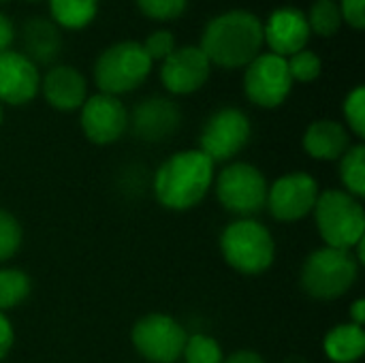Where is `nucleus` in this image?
<instances>
[{"instance_id":"obj_1","label":"nucleus","mask_w":365,"mask_h":363,"mask_svg":"<svg viewBox=\"0 0 365 363\" xmlns=\"http://www.w3.org/2000/svg\"><path fill=\"white\" fill-rule=\"evenodd\" d=\"M214 178V163L201 150H182L160 163L152 180V190L163 208L188 212L207 197Z\"/></svg>"},{"instance_id":"obj_2","label":"nucleus","mask_w":365,"mask_h":363,"mask_svg":"<svg viewBox=\"0 0 365 363\" xmlns=\"http://www.w3.org/2000/svg\"><path fill=\"white\" fill-rule=\"evenodd\" d=\"M199 47L210 64L220 68L248 66L263 47V21L246 9L216 15L207 21Z\"/></svg>"},{"instance_id":"obj_3","label":"nucleus","mask_w":365,"mask_h":363,"mask_svg":"<svg viewBox=\"0 0 365 363\" xmlns=\"http://www.w3.org/2000/svg\"><path fill=\"white\" fill-rule=\"evenodd\" d=\"M225 263L242 276L265 274L276 259V242L265 225L255 218H237L220 233Z\"/></svg>"},{"instance_id":"obj_4","label":"nucleus","mask_w":365,"mask_h":363,"mask_svg":"<svg viewBox=\"0 0 365 363\" xmlns=\"http://www.w3.org/2000/svg\"><path fill=\"white\" fill-rule=\"evenodd\" d=\"M359 263L353 250L323 246L308 255L302 267V289L319 302H334L346 295L359 278Z\"/></svg>"},{"instance_id":"obj_5","label":"nucleus","mask_w":365,"mask_h":363,"mask_svg":"<svg viewBox=\"0 0 365 363\" xmlns=\"http://www.w3.org/2000/svg\"><path fill=\"white\" fill-rule=\"evenodd\" d=\"M317 231L325 246L353 250L365 237V212L361 199L342 188L323 190L312 210Z\"/></svg>"},{"instance_id":"obj_6","label":"nucleus","mask_w":365,"mask_h":363,"mask_svg":"<svg viewBox=\"0 0 365 363\" xmlns=\"http://www.w3.org/2000/svg\"><path fill=\"white\" fill-rule=\"evenodd\" d=\"M152 60L139 41H118L94 62V83L103 94L120 96L137 90L152 71Z\"/></svg>"},{"instance_id":"obj_7","label":"nucleus","mask_w":365,"mask_h":363,"mask_svg":"<svg viewBox=\"0 0 365 363\" xmlns=\"http://www.w3.org/2000/svg\"><path fill=\"white\" fill-rule=\"evenodd\" d=\"M214 186L218 203L240 218H250L259 214L265 208L269 188L263 171L244 160L229 163L214 178Z\"/></svg>"},{"instance_id":"obj_8","label":"nucleus","mask_w":365,"mask_h":363,"mask_svg":"<svg viewBox=\"0 0 365 363\" xmlns=\"http://www.w3.org/2000/svg\"><path fill=\"white\" fill-rule=\"evenodd\" d=\"M252 124L246 111L237 107L216 109L203 124L199 150L216 165L235 158L250 141Z\"/></svg>"},{"instance_id":"obj_9","label":"nucleus","mask_w":365,"mask_h":363,"mask_svg":"<svg viewBox=\"0 0 365 363\" xmlns=\"http://www.w3.org/2000/svg\"><path fill=\"white\" fill-rule=\"evenodd\" d=\"M188 334L169 315L152 312L141 317L130 332L135 351L150 363H175L182 357Z\"/></svg>"},{"instance_id":"obj_10","label":"nucleus","mask_w":365,"mask_h":363,"mask_svg":"<svg viewBox=\"0 0 365 363\" xmlns=\"http://www.w3.org/2000/svg\"><path fill=\"white\" fill-rule=\"evenodd\" d=\"M293 90V79L287 66V58L276 53H259L244 75V94L248 101L263 109L280 107Z\"/></svg>"},{"instance_id":"obj_11","label":"nucleus","mask_w":365,"mask_h":363,"mask_svg":"<svg viewBox=\"0 0 365 363\" xmlns=\"http://www.w3.org/2000/svg\"><path fill=\"white\" fill-rule=\"evenodd\" d=\"M319 195V182L310 173L291 171L267 188L265 208L280 223H297L312 214Z\"/></svg>"},{"instance_id":"obj_12","label":"nucleus","mask_w":365,"mask_h":363,"mask_svg":"<svg viewBox=\"0 0 365 363\" xmlns=\"http://www.w3.org/2000/svg\"><path fill=\"white\" fill-rule=\"evenodd\" d=\"M79 122L88 141L96 145H109L126 133L128 111L118 96L98 92L88 96L81 105Z\"/></svg>"},{"instance_id":"obj_13","label":"nucleus","mask_w":365,"mask_h":363,"mask_svg":"<svg viewBox=\"0 0 365 363\" xmlns=\"http://www.w3.org/2000/svg\"><path fill=\"white\" fill-rule=\"evenodd\" d=\"M212 64L207 56L201 51L199 45H184L175 47L173 53L163 60L160 66V81L167 88V92L186 96L205 86L210 79Z\"/></svg>"},{"instance_id":"obj_14","label":"nucleus","mask_w":365,"mask_h":363,"mask_svg":"<svg viewBox=\"0 0 365 363\" xmlns=\"http://www.w3.org/2000/svg\"><path fill=\"white\" fill-rule=\"evenodd\" d=\"M128 124L137 139L158 143L169 139L182 124L180 107L167 96H148L139 101L128 116Z\"/></svg>"},{"instance_id":"obj_15","label":"nucleus","mask_w":365,"mask_h":363,"mask_svg":"<svg viewBox=\"0 0 365 363\" xmlns=\"http://www.w3.org/2000/svg\"><path fill=\"white\" fill-rule=\"evenodd\" d=\"M310 26L306 13L295 6H278L263 24V43L269 45L272 53L289 58L306 49L310 41Z\"/></svg>"},{"instance_id":"obj_16","label":"nucleus","mask_w":365,"mask_h":363,"mask_svg":"<svg viewBox=\"0 0 365 363\" xmlns=\"http://www.w3.org/2000/svg\"><path fill=\"white\" fill-rule=\"evenodd\" d=\"M41 90L38 66L21 51H0V103L19 107L30 103Z\"/></svg>"},{"instance_id":"obj_17","label":"nucleus","mask_w":365,"mask_h":363,"mask_svg":"<svg viewBox=\"0 0 365 363\" xmlns=\"http://www.w3.org/2000/svg\"><path fill=\"white\" fill-rule=\"evenodd\" d=\"M41 90L45 101L58 111H75L88 98V81L86 77L68 64L51 66L41 79Z\"/></svg>"},{"instance_id":"obj_18","label":"nucleus","mask_w":365,"mask_h":363,"mask_svg":"<svg viewBox=\"0 0 365 363\" xmlns=\"http://www.w3.org/2000/svg\"><path fill=\"white\" fill-rule=\"evenodd\" d=\"M302 145H304V152L310 158L331 163V160H340L342 154L353 143H351V133L342 122L317 120L306 128Z\"/></svg>"},{"instance_id":"obj_19","label":"nucleus","mask_w":365,"mask_h":363,"mask_svg":"<svg viewBox=\"0 0 365 363\" xmlns=\"http://www.w3.org/2000/svg\"><path fill=\"white\" fill-rule=\"evenodd\" d=\"M24 56L38 64H51L62 53V32L47 17H30L21 28Z\"/></svg>"},{"instance_id":"obj_20","label":"nucleus","mask_w":365,"mask_h":363,"mask_svg":"<svg viewBox=\"0 0 365 363\" xmlns=\"http://www.w3.org/2000/svg\"><path fill=\"white\" fill-rule=\"evenodd\" d=\"M323 351L334 363H357L365 353L364 327L353 323L336 325L323 340Z\"/></svg>"},{"instance_id":"obj_21","label":"nucleus","mask_w":365,"mask_h":363,"mask_svg":"<svg viewBox=\"0 0 365 363\" xmlns=\"http://www.w3.org/2000/svg\"><path fill=\"white\" fill-rule=\"evenodd\" d=\"M98 0H49L51 21L58 28L83 30L96 17Z\"/></svg>"},{"instance_id":"obj_22","label":"nucleus","mask_w":365,"mask_h":363,"mask_svg":"<svg viewBox=\"0 0 365 363\" xmlns=\"http://www.w3.org/2000/svg\"><path fill=\"white\" fill-rule=\"evenodd\" d=\"M340 180H342V190L349 195L361 199L365 197V145L355 143L351 145L342 158H340Z\"/></svg>"},{"instance_id":"obj_23","label":"nucleus","mask_w":365,"mask_h":363,"mask_svg":"<svg viewBox=\"0 0 365 363\" xmlns=\"http://www.w3.org/2000/svg\"><path fill=\"white\" fill-rule=\"evenodd\" d=\"M32 291V280L24 270L0 267V312L17 308L28 300Z\"/></svg>"},{"instance_id":"obj_24","label":"nucleus","mask_w":365,"mask_h":363,"mask_svg":"<svg viewBox=\"0 0 365 363\" xmlns=\"http://www.w3.org/2000/svg\"><path fill=\"white\" fill-rule=\"evenodd\" d=\"M306 19H308L310 32L319 36H334L344 24L336 0H314Z\"/></svg>"},{"instance_id":"obj_25","label":"nucleus","mask_w":365,"mask_h":363,"mask_svg":"<svg viewBox=\"0 0 365 363\" xmlns=\"http://www.w3.org/2000/svg\"><path fill=\"white\" fill-rule=\"evenodd\" d=\"M182 357L184 363H222L225 353L216 338L207 334H192L186 338Z\"/></svg>"},{"instance_id":"obj_26","label":"nucleus","mask_w":365,"mask_h":363,"mask_svg":"<svg viewBox=\"0 0 365 363\" xmlns=\"http://www.w3.org/2000/svg\"><path fill=\"white\" fill-rule=\"evenodd\" d=\"M287 66H289V73H291V79L293 83L299 81V83H312L321 77V71H323V62H321V56L310 51V49H302L293 56L287 58Z\"/></svg>"},{"instance_id":"obj_27","label":"nucleus","mask_w":365,"mask_h":363,"mask_svg":"<svg viewBox=\"0 0 365 363\" xmlns=\"http://www.w3.org/2000/svg\"><path fill=\"white\" fill-rule=\"evenodd\" d=\"M21 240H24V231L19 220L11 212L0 208V263L17 255Z\"/></svg>"},{"instance_id":"obj_28","label":"nucleus","mask_w":365,"mask_h":363,"mask_svg":"<svg viewBox=\"0 0 365 363\" xmlns=\"http://www.w3.org/2000/svg\"><path fill=\"white\" fill-rule=\"evenodd\" d=\"M344 111V120H346V128L349 133H353L357 139L365 137V88L357 86L353 88L342 105Z\"/></svg>"},{"instance_id":"obj_29","label":"nucleus","mask_w":365,"mask_h":363,"mask_svg":"<svg viewBox=\"0 0 365 363\" xmlns=\"http://www.w3.org/2000/svg\"><path fill=\"white\" fill-rule=\"evenodd\" d=\"M139 11L156 21H171L184 15L188 0H135Z\"/></svg>"},{"instance_id":"obj_30","label":"nucleus","mask_w":365,"mask_h":363,"mask_svg":"<svg viewBox=\"0 0 365 363\" xmlns=\"http://www.w3.org/2000/svg\"><path fill=\"white\" fill-rule=\"evenodd\" d=\"M141 45H143V51L148 53V58L152 62H156V60L163 62V60H167L173 53V49H175V36L169 30H156Z\"/></svg>"},{"instance_id":"obj_31","label":"nucleus","mask_w":365,"mask_h":363,"mask_svg":"<svg viewBox=\"0 0 365 363\" xmlns=\"http://www.w3.org/2000/svg\"><path fill=\"white\" fill-rule=\"evenodd\" d=\"M340 15L355 30H364L365 26V0H340Z\"/></svg>"},{"instance_id":"obj_32","label":"nucleus","mask_w":365,"mask_h":363,"mask_svg":"<svg viewBox=\"0 0 365 363\" xmlns=\"http://www.w3.org/2000/svg\"><path fill=\"white\" fill-rule=\"evenodd\" d=\"M13 342H15L13 325H11V321H9V317H6L4 312H0V362L11 353Z\"/></svg>"},{"instance_id":"obj_33","label":"nucleus","mask_w":365,"mask_h":363,"mask_svg":"<svg viewBox=\"0 0 365 363\" xmlns=\"http://www.w3.org/2000/svg\"><path fill=\"white\" fill-rule=\"evenodd\" d=\"M13 41H15V26L4 13H0V51L11 49Z\"/></svg>"},{"instance_id":"obj_34","label":"nucleus","mask_w":365,"mask_h":363,"mask_svg":"<svg viewBox=\"0 0 365 363\" xmlns=\"http://www.w3.org/2000/svg\"><path fill=\"white\" fill-rule=\"evenodd\" d=\"M222 363H267L259 353L255 351H237L229 357H225Z\"/></svg>"},{"instance_id":"obj_35","label":"nucleus","mask_w":365,"mask_h":363,"mask_svg":"<svg viewBox=\"0 0 365 363\" xmlns=\"http://www.w3.org/2000/svg\"><path fill=\"white\" fill-rule=\"evenodd\" d=\"M349 315H351V323L353 325H359V327H364L365 323V300H355L353 302V306H351V310H349Z\"/></svg>"},{"instance_id":"obj_36","label":"nucleus","mask_w":365,"mask_h":363,"mask_svg":"<svg viewBox=\"0 0 365 363\" xmlns=\"http://www.w3.org/2000/svg\"><path fill=\"white\" fill-rule=\"evenodd\" d=\"M284 363H308L304 357H289Z\"/></svg>"},{"instance_id":"obj_37","label":"nucleus","mask_w":365,"mask_h":363,"mask_svg":"<svg viewBox=\"0 0 365 363\" xmlns=\"http://www.w3.org/2000/svg\"><path fill=\"white\" fill-rule=\"evenodd\" d=\"M0 124H2V105H0Z\"/></svg>"},{"instance_id":"obj_38","label":"nucleus","mask_w":365,"mask_h":363,"mask_svg":"<svg viewBox=\"0 0 365 363\" xmlns=\"http://www.w3.org/2000/svg\"><path fill=\"white\" fill-rule=\"evenodd\" d=\"M30 2H36V0H30Z\"/></svg>"}]
</instances>
